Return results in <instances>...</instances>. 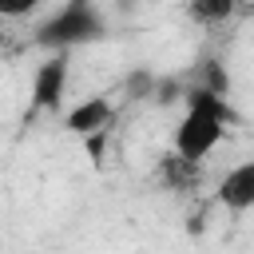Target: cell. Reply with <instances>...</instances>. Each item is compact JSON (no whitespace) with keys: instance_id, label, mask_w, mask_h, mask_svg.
Returning <instances> with one entry per match:
<instances>
[{"instance_id":"1","label":"cell","mask_w":254,"mask_h":254,"mask_svg":"<svg viewBox=\"0 0 254 254\" xmlns=\"http://www.w3.org/2000/svg\"><path fill=\"white\" fill-rule=\"evenodd\" d=\"M230 103L218 87H190L187 91V107H183V119L175 127V155L187 159V163H198L226 139V127H230Z\"/></svg>"},{"instance_id":"2","label":"cell","mask_w":254,"mask_h":254,"mask_svg":"<svg viewBox=\"0 0 254 254\" xmlns=\"http://www.w3.org/2000/svg\"><path fill=\"white\" fill-rule=\"evenodd\" d=\"M95 36H103V16H99V8L75 0V4H64L52 20L40 24L36 44H44V48H52V52H67V48L87 44V40H95Z\"/></svg>"},{"instance_id":"3","label":"cell","mask_w":254,"mask_h":254,"mask_svg":"<svg viewBox=\"0 0 254 254\" xmlns=\"http://www.w3.org/2000/svg\"><path fill=\"white\" fill-rule=\"evenodd\" d=\"M64 91H67V52H52L32 75V103L56 111L64 103Z\"/></svg>"},{"instance_id":"4","label":"cell","mask_w":254,"mask_h":254,"mask_svg":"<svg viewBox=\"0 0 254 254\" xmlns=\"http://www.w3.org/2000/svg\"><path fill=\"white\" fill-rule=\"evenodd\" d=\"M111 115H115V107H111V99L107 95H87V99H79L67 115H64V127L71 131V135H103L107 127H111Z\"/></svg>"},{"instance_id":"5","label":"cell","mask_w":254,"mask_h":254,"mask_svg":"<svg viewBox=\"0 0 254 254\" xmlns=\"http://www.w3.org/2000/svg\"><path fill=\"white\" fill-rule=\"evenodd\" d=\"M214 194H218V202H222L226 210H234V214L254 210V159L230 167V171L222 175V183H218Z\"/></svg>"},{"instance_id":"6","label":"cell","mask_w":254,"mask_h":254,"mask_svg":"<svg viewBox=\"0 0 254 254\" xmlns=\"http://www.w3.org/2000/svg\"><path fill=\"white\" fill-rule=\"evenodd\" d=\"M159 179H163L171 190H190V187L198 183V163H187V159H179V155L171 151V155L159 159Z\"/></svg>"},{"instance_id":"7","label":"cell","mask_w":254,"mask_h":254,"mask_svg":"<svg viewBox=\"0 0 254 254\" xmlns=\"http://www.w3.org/2000/svg\"><path fill=\"white\" fill-rule=\"evenodd\" d=\"M190 16H194V20H226V16H230V4H226V0H222V4H218V0H214V4H190Z\"/></svg>"}]
</instances>
